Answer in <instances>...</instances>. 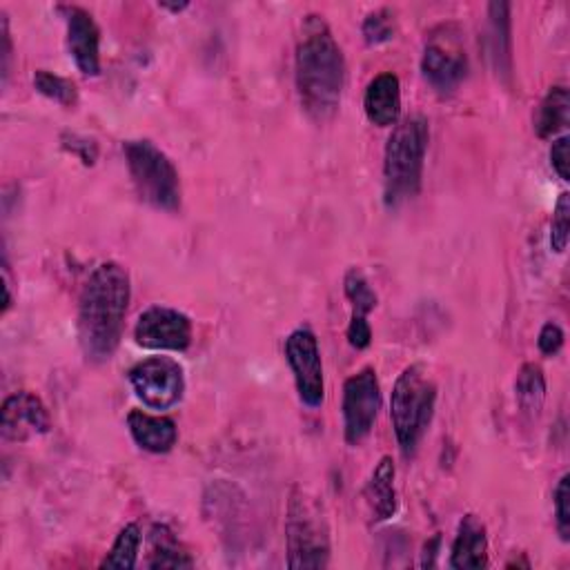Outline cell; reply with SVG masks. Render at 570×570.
Here are the masks:
<instances>
[{"instance_id": "1", "label": "cell", "mask_w": 570, "mask_h": 570, "mask_svg": "<svg viewBox=\"0 0 570 570\" xmlns=\"http://www.w3.org/2000/svg\"><path fill=\"white\" fill-rule=\"evenodd\" d=\"M296 89L303 109L316 122L330 120L345 85V60L323 16H307L296 42Z\"/></svg>"}, {"instance_id": "2", "label": "cell", "mask_w": 570, "mask_h": 570, "mask_svg": "<svg viewBox=\"0 0 570 570\" xmlns=\"http://www.w3.org/2000/svg\"><path fill=\"white\" fill-rule=\"evenodd\" d=\"M129 294V276L118 263H100L89 274L78 305V341L89 361L102 363L114 356L122 336Z\"/></svg>"}, {"instance_id": "3", "label": "cell", "mask_w": 570, "mask_h": 570, "mask_svg": "<svg viewBox=\"0 0 570 570\" xmlns=\"http://www.w3.org/2000/svg\"><path fill=\"white\" fill-rule=\"evenodd\" d=\"M428 140L430 127L423 116H410L394 125L383 156V189L390 207L416 196L423 178Z\"/></svg>"}, {"instance_id": "4", "label": "cell", "mask_w": 570, "mask_h": 570, "mask_svg": "<svg viewBox=\"0 0 570 570\" xmlns=\"http://www.w3.org/2000/svg\"><path fill=\"white\" fill-rule=\"evenodd\" d=\"M436 403V385L430 376V372L414 363L407 365L392 390L390 399V416H392V428L399 441V448L405 456H410L421 436L425 434L432 412Z\"/></svg>"}, {"instance_id": "5", "label": "cell", "mask_w": 570, "mask_h": 570, "mask_svg": "<svg viewBox=\"0 0 570 570\" xmlns=\"http://www.w3.org/2000/svg\"><path fill=\"white\" fill-rule=\"evenodd\" d=\"M287 566L325 568L330 561V532L323 508L303 488H296L287 503L285 517Z\"/></svg>"}, {"instance_id": "6", "label": "cell", "mask_w": 570, "mask_h": 570, "mask_svg": "<svg viewBox=\"0 0 570 570\" xmlns=\"http://www.w3.org/2000/svg\"><path fill=\"white\" fill-rule=\"evenodd\" d=\"M122 151L140 200L163 212H176L180 207V178L165 151L149 140H127Z\"/></svg>"}, {"instance_id": "7", "label": "cell", "mask_w": 570, "mask_h": 570, "mask_svg": "<svg viewBox=\"0 0 570 570\" xmlns=\"http://www.w3.org/2000/svg\"><path fill=\"white\" fill-rule=\"evenodd\" d=\"M421 71L441 94H450L461 85L468 73V56L454 24H441L430 33L421 58Z\"/></svg>"}, {"instance_id": "8", "label": "cell", "mask_w": 570, "mask_h": 570, "mask_svg": "<svg viewBox=\"0 0 570 570\" xmlns=\"http://www.w3.org/2000/svg\"><path fill=\"white\" fill-rule=\"evenodd\" d=\"M129 383L136 396L154 410L176 405L185 390V376L178 361L169 356H151L129 370Z\"/></svg>"}, {"instance_id": "9", "label": "cell", "mask_w": 570, "mask_h": 570, "mask_svg": "<svg viewBox=\"0 0 570 570\" xmlns=\"http://www.w3.org/2000/svg\"><path fill=\"white\" fill-rule=\"evenodd\" d=\"M381 410V387L374 367H363L343 385V432L350 445H358L374 428Z\"/></svg>"}, {"instance_id": "10", "label": "cell", "mask_w": 570, "mask_h": 570, "mask_svg": "<svg viewBox=\"0 0 570 570\" xmlns=\"http://www.w3.org/2000/svg\"><path fill=\"white\" fill-rule=\"evenodd\" d=\"M285 358L292 367L298 399L307 407H318L325 396L323 365L316 336L307 327L294 330L285 341Z\"/></svg>"}, {"instance_id": "11", "label": "cell", "mask_w": 570, "mask_h": 570, "mask_svg": "<svg viewBox=\"0 0 570 570\" xmlns=\"http://www.w3.org/2000/svg\"><path fill=\"white\" fill-rule=\"evenodd\" d=\"M134 338L147 350H185L191 343V321L174 307L154 305L138 316Z\"/></svg>"}, {"instance_id": "12", "label": "cell", "mask_w": 570, "mask_h": 570, "mask_svg": "<svg viewBox=\"0 0 570 570\" xmlns=\"http://www.w3.org/2000/svg\"><path fill=\"white\" fill-rule=\"evenodd\" d=\"M0 430L7 441H29L49 430V412L36 394L16 392L2 403Z\"/></svg>"}, {"instance_id": "13", "label": "cell", "mask_w": 570, "mask_h": 570, "mask_svg": "<svg viewBox=\"0 0 570 570\" xmlns=\"http://www.w3.org/2000/svg\"><path fill=\"white\" fill-rule=\"evenodd\" d=\"M67 22V47L85 76L100 71V29L94 16L80 7H60Z\"/></svg>"}, {"instance_id": "14", "label": "cell", "mask_w": 570, "mask_h": 570, "mask_svg": "<svg viewBox=\"0 0 570 570\" xmlns=\"http://www.w3.org/2000/svg\"><path fill=\"white\" fill-rule=\"evenodd\" d=\"M365 116L376 127H390L399 122L401 114V85L392 71L374 76L363 96Z\"/></svg>"}, {"instance_id": "15", "label": "cell", "mask_w": 570, "mask_h": 570, "mask_svg": "<svg viewBox=\"0 0 570 570\" xmlns=\"http://www.w3.org/2000/svg\"><path fill=\"white\" fill-rule=\"evenodd\" d=\"M450 566L456 570H476L488 566V537L485 525L476 514H465L452 541Z\"/></svg>"}, {"instance_id": "16", "label": "cell", "mask_w": 570, "mask_h": 570, "mask_svg": "<svg viewBox=\"0 0 570 570\" xmlns=\"http://www.w3.org/2000/svg\"><path fill=\"white\" fill-rule=\"evenodd\" d=\"M127 428L134 441L154 454L169 452L176 443V425L167 416H154L142 410H131L127 414Z\"/></svg>"}, {"instance_id": "17", "label": "cell", "mask_w": 570, "mask_h": 570, "mask_svg": "<svg viewBox=\"0 0 570 570\" xmlns=\"http://www.w3.org/2000/svg\"><path fill=\"white\" fill-rule=\"evenodd\" d=\"M488 56L497 73H510L512 69V36H510V4L490 2L488 4Z\"/></svg>"}, {"instance_id": "18", "label": "cell", "mask_w": 570, "mask_h": 570, "mask_svg": "<svg viewBox=\"0 0 570 570\" xmlns=\"http://www.w3.org/2000/svg\"><path fill=\"white\" fill-rule=\"evenodd\" d=\"M365 499L372 508L374 519L385 521L394 517L396 512V492H394V461L390 456H383L379 465L374 468L367 485H365Z\"/></svg>"}, {"instance_id": "19", "label": "cell", "mask_w": 570, "mask_h": 570, "mask_svg": "<svg viewBox=\"0 0 570 570\" xmlns=\"http://www.w3.org/2000/svg\"><path fill=\"white\" fill-rule=\"evenodd\" d=\"M568 111H570L568 89L563 85L550 87L537 111V120H534L537 136L539 138L557 136L568 125Z\"/></svg>"}, {"instance_id": "20", "label": "cell", "mask_w": 570, "mask_h": 570, "mask_svg": "<svg viewBox=\"0 0 570 570\" xmlns=\"http://www.w3.org/2000/svg\"><path fill=\"white\" fill-rule=\"evenodd\" d=\"M149 568H191L194 561L189 559V554L180 548V543L176 541L174 532L163 525L156 523L149 532V559H147Z\"/></svg>"}, {"instance_id": "21", "label": "cell", "mask_w": 570, "mask_h": 570, "mask_svg": "<svg viewBox=\"0 0 570 570\" xmlns=\"http://www.w3.org/2000/svg\"><path fill=\"white\" fill-rule=\"evenodd\" d=\"M514 396L523 414H528L530 419L539 416L546 401V376L537 363L521 365L514 381Z\"/></svg>"}, {"instance_id": "22", "label": "cell", "mask_w": 570, "mask_h": 570, "mask_svg": "<svg viewBox=\"0 0 570 570\" xmlns=\"http://www.w3.org/2000/svg\"><path fill=\"white\" fill-rule=\"evenodd\" d=\"M138 548H140V530L136 523H127L111 550L107 552V557L100 561V568H134L136 566V557H138Z\"/></svg>"}, {"instance_id": "23", "label": "cell", "mask_w": 570, "mask_h": 570, "mask_svg": "<svg viewBox=\"0 0 570 570\" xmlns=\"http://www.w3.org/2000/svg\"><path fill=\"white\" fill-rule=\"evenodd\" d=\"M343 289H345V296L352 305V314L354 316H367L374 307H376V294L374 289L370 287L367 278L356 269H347L345 278H343Z\"/></svg>"}, {"instance_id": "24", "label": "cell", "mask_w": 570, "mask_h": 570, "mask_svg": "<svg viewBox=\"0 0 570 570\" xmlns=\"http://www.w3.org/2000/svg\"><path fill=\"white\" fill-rule=\"evenodd\" d=\"M33 85H36V89L42 96H47V98H51V100H56V102H60L65 107H71L78 100L76 85L71 80L62 78V76H56V73L47 71V69H38L36 71Z\"/></svg>"}, {"instance_id": "25", "label": "cell", "mask_w": 570, "mask_h": 570, "mask_svg": "<svg viewBox=\"0 0 570 570\" xmlns=\"http://www.w3.org/2000/svg\"><path fill=\"white\" fill-rule=\"evenodd\" d=\"M568 236H570V194L561 191L554 205L552 223H550V247L557 254H561L568 245Z\"/></svg>"}, {"instance_id": "26", "label": "cell", "mask_w": 570, "mask_h": 570, "mask_svg": "<svg viewBox=\"0 0 570 570\" xmlns=\"http://www.w3.org/2000/svg\"><path fill=\"white\" fill-rule=\"evenodd\" d=\"M394 16L387 9L372 11L363 22V36L367 45H381L394 38Z\"/></svg>"}, {"instance_id": "27", "label": "cell", "mask_w": 570, "mask_h": 570, "mask_svg": "<svg viewBox=\"0 0 570 570\" xmlns=\"http://www.w3.org/2000/svg\"><path fill=\"white\" fill-rule=\"evenodd\" d=\"M554 523L563 541L570 539V474H563L554 488Z\"/></svg>"}, {"instance_id": "28", "label": "cell", "mask_w": 570, "mask_h": 570, "mask_svg": "<svg viewBox=\"0 0 570 570\" xmlns=\"http://www.w3.org/2000/svg\"><path fill=\"white\" fill-rule=\"evenodd\" d=\"M570 138L568 136H559L552 147H550V163L552 169L557 171V176L561 180H570V151H568Z\"/></svg>"}, {"instance_id": "29", "label": "cell", "mask_w": 570, "mask_h": 570, "mask_svg": "<svg viewBox=\"0 0 570 570\" xmlns=\"http://www.w3.org/2000/svg\"><path fill=\"white\" fill-rule=\"evenodd\" d=\"M537 345H539V350H541L546 356L557 354V352L561 350V345H563V330H561L557 323L548 321V323L541 327V332H539Z\"/></svg>"}, {"instance_id": "30", "label": "cell", "mask_w": 570, "mask_h": 570, "mask_svg": "<svg viewBox=\"0 0 570 570\" xmlns=\"http://www.w3.org/2000/svg\"><path fill=\"white\" fill-rule=\"evenodd\" d=\"M347 341L354 350H365L372 341V330H370V323H367V316H354L350 318V325H347Z\"/></svg>"}, {"instance_id": "31", "label": "cell", "mask_w": 570, "mask_h": 570, "mask_svg": "<svg viewBox=\"0 0 570 570\" xmlns=\"http://www.w3.org/2000/svg\"><path fill=\"white\" fill-rule=\"evenodd\" d=\"M9 60H11V36H9L7 18L2 16V76H4V80L9 73Z\"/></svg>"}, {"instance_id": "32", "label": "cell", "mask_w": 570, "mask_h": 570, "mask_svg": "<svg viewBox=\"0 0 570 570\" xmlns=\"http://www.w3.org/2000/svg\"><path fill=\"white\" fill-rule=\"evenodd\" d=\"M158 7H163V9H169V11H174V13H176V11H183V9L187 7V2H180V4H167V2H160Z\"/></svg>"}]
</instances>
